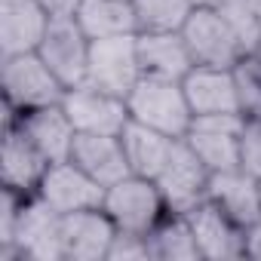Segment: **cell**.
I'll return each mask as SVG.
<instances>
[{
  "label": "cell",
  "mask_w": 261,
  "mask_h": 261,
  "mask_svg": "<svg viewBox=\"0 0 261 261\" xmlns=\"http://www.w3.org/2000/svg\"><path fill=\"white\" fill-rule=\"evenodd\" d=\"M101 209L111 215V221L117 224V230L145 233V237L169 212V206H166L157 181L145 178V175H126L123 181L111 185L105 191Z\"/></svg>",
  "instance_id": "277c9868"
},
{
  "label": "cell",
  "mask_w": 261,
  "mask_h": 261,
  "mask_svg": "<svg viewBox=\"0 0 261 261\" xmlns=\"http://www.w3.org/2000/svg\"><path fill=\"white\" fill-rule=\"evenodd\" d=\"M129 117L136 123H145L157 133H166L172 139H185L194 111L188 105L181 80H166V77H142L136 89L126 95Z\"/></svg>",
  "instance_id": "6da1fadb"
},
{
  "label": "cell",
  "mask_w": 261,
  "mask_h": 261,
  "mask_svg": "<svg viewBox=\"0 0 261 261\" xmlns=\"http://www.w3.org/2000/svg\"><path fill=\"white\" fill-rule=\"evenodd\" d=\"M53 19H74L83 0H40Z\"/></svg>",
  "instance_id": "f1b7e54d"
},
{
  "label": "cell",
  "mask_w": 261,
  "mask_h": 261,
  "mask_svg": "<svg viewBox=\"0 0 261 261\" xmlns=\"http://www.w3.org/2000/svg\"><path fill=\"white\" fill-rule=\"evenodd\" d=\"M249 4L255 7V13H258V19H261V0H249Z\"/></svg>",
  "instance_id": "1f68e13d"
},
{
  "label": "cell",
  "mask_w": 261,
  "mask_h": 261,
  "mask_svg": "<svg viewBox=\"0 0 261 261\" xmlns=\"http://www.w3.org/2000/svg\"><path fill=\"white\" fill-rule=\"evenodd\" d=\"M240 166L261 178V117H246L240 136Z\"/></svg>",
  "instance_id": "4316f807"
},
{
  "label": "cell",
  "mask_w": 261,
  "mask_h": 261,
  "mask_svg": "<svg viewBox=\"0 0 261 261\" xmlns=\"http://www.w3.org/2000/svg\"><path fill=\"white\" fill-rule=\"evenodd\" d=\"M0 89H4V105L22 114L31 108L62 105L68 86L49 71L40 53H22L0 59Z\"/></svg>",
  "instance_id": "3957f363"
},
{
  "label": "cell",
  "mask_w": 261,
  "mask_h": 261,
  "mask_svg": "<svg viewBox=\"0 0 261 261\" xmlns=\"http://www.w3.org/2000/svg\"><path fill=\"white\" fill-rule=\"evenodd\" d=\"M212 7L221 13V19L240 37L246 56L261 46V19H258V13H255V7L249 4V0H215Z\"/></svg>",
  "instance_id": "d4e9b609"
},
{
  "label": "cell",
  "mask_w": 261,
  "mask_h": 261,
  "mask_svg": "<svg viewBox=\"0 0 261 261\" xmlns=\"http://www.w3.org/2000/svg\"><path fill=\"white\" fill-rule=\"evenodd\" d=\"M194 117L200 114H240V92L233 68H203L194 65L181 80Z\"/></svg>",
  "instance_id": "e0dca14e"
},
{
  "label": "cell",
  "mask_w": 261,
  "mask_h": 261,
  "mask_svg": "<svg viewBox=\"0 0 261 261\" xmlns=\"http://www.w3.org/2000/svg\"><path fill=\"white\" fill-rule=\"evenodd\" d=\"M246 117L243 114H200L191 120L185 142L209 166V172H224L240 166V136Z\"/></svg>",
  "instance_id": "52a82bcc"
},
{
  "label": "cell",
  "mask_w": 261,
  "mask_h": 261,
  "mask_svg": "<svg viewBox=\"0 0 261 261\" xmlns=\"http://www.w3.org/2000/svg\"><path fill=\"white\" fill-rule=\"evenodd\" d=\"M114 233H117V224L111 221V215L101 206L62 215L65 261H108V249H111Z\"/></svg>",
  "instance_id": "9a60e30c"
},
{
  "label": "cell",
  "mask_w": 261,
  "mask_h": 261,
  "mask_svg": "<svg viewBox=\"0 0 261 261\" xmlns=\"http://www.w3.org/2000/svg\"><path fill=\"white\" fill-rule=\"evenodd\" d=\"M237 92H240V114L243 117H261V59L246 56L237 68Z\"/></svg>",
  "instance_id": "484cf974"
},
{
  "label": "cell",
  "mask_w": 261,
  "mask_h": 261,
  "mask_svg": "<svg viewBox=\"0 0 261 261\" xmlns=\"http://www.w3.org/2000/svg\"><path fill=\"white\" fill-rule=\"evenodd\" d=\"M151 261H203L185 212H166L148 233Z\"/></svg>",
  "instance_id": "603a6c76"
},
{
  "label": "cell",
  "mask_w": 261,
  "mask_h": 261,
  "mask_svg": "<svg viewBox=\"0 0 261 261\" xmlns=\"http://www.w3.org/2000/svg\"><path fill=\"white\" fill-rule=\"evenodd\" d=\"M206 200L221 206L237 224L249 227L252 221L261 218V178H255L243 166L224 169V172H212Z\"/></svg>",
  "instance_id": "ac0fdd59"
},
{
  "label": "cell",
  "mask_w": 261,
  "mask_h": 261,
  "mask_svg": "<svg viewBox=\"0 0 261 261\" xmlns=\"http://www.w3.org/2000/svg\"><path fill=\"white\" fill-rule=\"evenodd\" d=\"M71 160H74L83 172H89L98 185H105V188L123 181L126 175H133L120 136L77 133L74 148H71Z\"/></svg>",
  "instance_id": "d6986e66"
},
{
  "label": "cell",
  "mask_w": 261,
  "mask_h": 261,
  "mask_svg": "<svg viewBox=\"0 0 261 261\" xmlns=\"http://www.w3.org/2000/svg\"><path fill=\"white\" fill-rule=\"evenodd\" d=\"M185 43L191 49L194 65L203 68H237L246 59V49L240 37L230 31V25L221 19L215 7H194L188 22L181 25Z\"/></svg>",
  "instance_id": "5b68a950"
},
{
  "label": "cell",
  "mask_w": 261,
  "mask_h": 261,
  "mask_svg": "<svg viewBox=\"0 0 261 261\" xmlns=\"http://www.w3.org/2000/svg\"><path fill=\"white\" fill-rule=\"evenodd\" d=\"M120 142H123V151H126L133 175H145V178H157L163 172V166L169 163L175 145H178V139H172L166 133H157V129H151L145 123H136V120L126 123V129L120 133Z\"/></svg>",
  "instance_id": "44dd1931"
},
{
  "label": "cell",
  "mask_w": 261,
  "mask_h": 261,
  "mask_svg": "<svg viewBox=\"0 0 261 261\" xmlns=\"http://www.w3.org/2000/svg\"><path fill=\"white\" fill-rule=\"evenodd\" d=\"M215 0H194V7H212Z\"/></svg>",
  "instance_id": "4dcf8cb0"
},
{
  "label": "cell",
  "mask_w": 261,
  "mask_h": 261,
  "mask_svg": "<svg viewBox=\"0 0 261 261\" xmlns=\"http://www.w3.org/2000/svg\"><path fill=\"white\" fill-rule=\"evenodd\" d=\"M209 178H212L209 166L194 154V148L185 139H178L169 163L163 166V172L154 181H157V188H160L169 212H191L197 203L206 200Z\"/></svg>",
  "instance_id": "9c48e42d"
},
{
  "label": "cell",
  "mask_w": 261,
  "mask_h": 261,
  "mask_svg": "<svg viewBox=\"0 0 261 261\" xmlns=\"http://www.w3.org/2000/svg\"><path fill=\"white\" fill-rule=\"evenodd\" d=\"M108 261H151V249H148V237L145 233H129V230H117L108 249Z\"/></svg>",
  "instance_id": "83f0119b"
},
{
  "label": "cell",
  "mask_w": 261,
  "mask_h": 261,
  "mask_svg": "<svg viewBox=\"0 0 261 261\" xmlns=\"http://www.w3.org/2000/svg\"><path fill=\"white\" fill-rule=\"evenodd\" d=\"M0 261H65L62 215L37 194L22 200L13 243L0 246Z\"/></svg>",
  "instance_id": "7a4b0ae2"
},
{
  "label": "cell",
  "mask_w": 261,
  "mask_h": 261,
  "mask_svg": "<svg viewBox=\"0 0 261 261\" xmlns=\"http://www.w3.org/2000/svg\"><path fill=\"white\" fill-rule=\"evenodd\" d=\"M49 22L40 0H0V59L37 53Z\"/></svg>",
  "instance_id": "5bb4252c"
},
{
  "label": "cell",
  "mask_w": 261,
  "mask_h": 261,
  "mask_svg": "<svg viewBox=\"0 0 261 261\" xmlns=\"http://www.w3.org/2000/svg\"><path fill=\"white\" fill-rule=\"evenodd\" d=\"M249 56H258V59H261V46H258V49H255V53H249Z\"/></svg>",
  "instance_id": "d6a6232c"
},
{
  "label": "cell",
  "mask_w": 261,
  "mask_h": 261,
  "mask_svg": "<svg viewBox=\"0 0 261 261\" xmlns=\"http://www.w3.org/2000/svg\"><path fill=\"white\" fill-rule=\"evenodd\" d=\"M7 111H13V108H7ZM16 123L22 126V133L31 139V145L49 163L71 160V148H74V139H77V126L71 123V117H68V111L62 105H46V108L22 111V114H16Z\"/></svg>",
  "instance_id": "2e32d148"
},
{
  "label": "cell",
  "mask_w": 261,
  "mask_h": 261,
  "mask_svg": "<svg viewBox=\"0 0 261 261\" xmlns=\"http://www.w3.org/2000/svg\"><path fill=\"white\" fill-rule=\"evenodd\" d=\"M139 31H181L188 22L194 0H133Z\"/></svg>",
  "instance_id": "cb8c5ba5"
},
{
  "label": "cell",
  "mask_w": 261,
  "mask_h": 261,
  "mask_svg": "<svg viewBox=\"0 0 261 261\" xmlns=\"http://www.w3.org/2000/svg\"><path fill=\"white\" fill-rule=\"evenodd\" d=\"M142 77L145 71L139 62V34H117V37L92 40L86 83L126 98Z\"/></svg>",
  "instance_id": "8992f818"
},
{
  "label": "cell",
  "mask_w": 261,
  "mask_h": 261,
  "mask_svg": "<svg viewBox=\"0 0 261 261\" xmlns=\"http://www.w3.org/2000/svg\"><path fill=\"white\" fill-rule=\"evenodd\" d=\"M89 46H92V40L77 25V19H53L37 53L49 65V71L71 89L77 83H86Z\"/></svg>",
  "instance_id": "4fadbf2b"
},
{
  "label": "cell",
  "mask_w": 261,
  "mask_h": 261,
  "mask_svg": "<svg viewBox=\"0 0 261 261\" xmlns=\"http://www.w3.org/2000/svg\"><path fill=\"white\" fill-rule=\"evenodd\" d=\"M62 108L68 111L77 133H98V136H120L129 117V105L123 95H114L108 89H98L92 83H77L65 89Z\"/></svg>",
  "instance_id": "ba28073f"
},
{
  "label": "cell",
  "mask_w": 261,
  "mask_h": 261,
  "mask_svg": "<svg viewBox=\"0 0 261 261\" xmlns=\"http://www.w3.org/2000/svg\"><path fill=\"white\" fill-rule=\"evenodd\" d=\"M105 185H98L89 172H83L74 160L49 163V169L40 178L37 197L49 203L59 215L83 212V209H98L105 203Z\"/></svg>",
  "instance_id": "7c38bea8"
},
{
  "label": "cell",
  "mask_w": 261,
  "mask_h": 261,
  "mask_svg": "<svg viewBox=\"0 0 261 261\" xmlns=\"http://www.w3.org/2000/svg\"><path fill=\"white\" fill-rule=\"evenodd\" d=\"M246 258L261 261V218L246 227Z\"/></svg>",
  "instance_id": "f546056e"
},
{
  "label": "cell",
  "mask_w": 261,
  "mask_h": 261,
  "mask_svg": "<svg viewBox=\"0 0 261 261\" xmlns=\"http://www.w3.org/2000/svg\"><path fill=\"white\" fill-rule=\"evenodd\" d=\"M139 62L148 77L185 80L194 68L181 31H139Z\"/></svg>",
  "instance_id": "ffe728a7"
},
{
  "label": "cell",
  "mask_w": 261,
  "mask_h": 261,
  "mask_svg": "<svg viewBox=\"0 0 261 261\" xmlns=\"http://www.w3.org/2000/svg\"><path fill=\"white\" fill-rule=\"evenodd\" d=\"M74 19L86 31L89 40L139 34V16H136L133 0H83Z\"/></svg>",
  "instance_id": "7402d4cb"
},
{
  "label": "cell",
  "mask_w": 261,
  "mask_h": 261,
  "mask_svg": "<svg viewBox=\"0 0 261 261\" xmlns=\"http://www.w3.org/2000/svg\"><path fill=\"white\" fill-rule=\"evenodd\" d=\"M188 215V224L194 230L197 249L203 261H240L246 258V227L237 224L221 206L212 200L197 203Z\"/></svg>",
  "instance_id": "30bf717a"
},
{
  "label": "cell",
  "mask_w": 261,
  "mask_h": 261,
  "mask_svg": "<svg viewBox=\"0 0 261 261\" xmlns=\"http://www.w3.org/2000/svg\"><path fill=\"white\" fill-rule=\"evenodd\" d=\"M49 160L31 145L16 123V114L4 108V142H0V185L19 194H37Z\"/></svg>",
  "instance_id": "8fae6325"
}]
</instances>
